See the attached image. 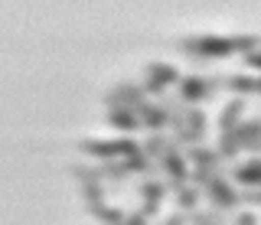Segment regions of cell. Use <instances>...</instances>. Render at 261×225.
Wrapping results in <instances>:
<instances>
[{"instance_id":"15","label":"cell","mask_w":261,"mask_h":225,"mask_svg":"<svg viewBox=\"0 0 261 225\" xmlns=\"http://www.w3.org/2000/svg\"><path fill=\"white\" fill-rule=\"evenodd\" d=\"M186 160H190L193 166H202V170H219V163H222V157H219V150L216 147H190V150H183Z\"/></svg>"},{"instance_id":"17","label":"cell","mask_w":261,"mask_h":225,"mask_svg":"<svg viewBox=\"0 0 261 225\" xmlns=\"http://www.w3.org/2000/svg\"><path fill=\"white\" fill-rule=\"evenodd\" d=\"M219 85L228 88L232 95H239V98H245V95H255V85H258V78H251V75H242V72H235V75H222L219 78Z\"/></svg>"},{"instance_id":"19","label":"cell","mask_w":261,"mask_h":225,"mask_svg":"<svg viewBox=\"0 0 261 225\" xmlns=\"http://www.w3.org/2000/svg\"><path fill=\"white\" fill-rule=\"evenodd\" d=\"M170 144H173V140H170L163 131H160V134H147V140H144V154L153 160V166H157V160L170 150Z\"/></svg>"},{"instance_id":"10","label":"cell","mask_w":261,"mask_h":225,"mask_svg":"<svg viewBox=\"0 0 261 225\" xmlns=\"http://www.w3.org/2000/svg\"><path fill=\"white\" fill-rule=\"evenodd\" d=\"M137 118H141V124L150 134H160L163 127H170V111H167L163 101H144L141 108H137Z\"/></svg>"},{"instance_id":"9","label":"cell","mask_w":261,"mask_h":225,"mask_svg":"<svg viewBox=\"0 0 261 225\" xmlns=\"http://www.w3.org/2000/svg\"><path fill=\"white\" fill-rule=\"evenodd\" d=\"M232 183H239L242 189H261V154L235 160L232 163Z\"/></svg>"},{"instance_id":"11","label":"cell","mask_w":261,"mask_h":225,"mask_svg":"<svg viewBox=\"0 0 261 225\" xmlns=\"http://www.w3.org/2000/svg\"><path fill=\"white\" fill-rule=\"evenodd\" d=\"M105 118H108V124L121 134V137H134V134L144 127L141 118H137V111H130V108H108Z\"/></svg>"},{"instance_id":"8","label":"cell","mask_w":261,"mask_h":225,"mask_svg":"<svg viewBox=\"0 0 261 225\" xmlns=\"http://www.w3.org/2000/svg\"><path fill=\"white\" fill-rule=\"evenodd\" d=\"M144 95L147 92L141 88V82H130V78H124V82H118L108 95H105V111H108V108H130V111H137L147 101Z\"/></svg>"},{"instance_id":"7","label":"cell","mask_w":261,"mask_h":225,"mask_svg":"<svg viewBox=\"0 0 261 225\" xmlns=\"http://www.w3.org/2000/svg\"><path fill=\"white\" fill-rule=\"evenodd\" d=\"M179 78H183V75H179V69L170 66V62H147L141 88H144L147 95H163L167 88L179 85Z\"/></svg>"},{"instance_id":"16","label":"cell","mask_w":261,"mask_h":225,"mask_svg":"<svg viewBox=\"0 0 261 225\" xmlns=\"http://www.w3.org/2000/svg\"><path fill=\"white\" fill-rule=\"evenodd\" d=\"M88 209V215H92L95 222H101V225H121L124 222V209L121 206H108V203H92V206H85Z\"/></svg>"},{"instance_id":"18","label":"cell","mask_w":261,"mask_h":225,"mask_svg":"<svg viewBox=\"0 0 261 225\" xmlns=\"http://www.w3.org/2000/svg\"><path fill=\"white\" fill-rule=\"evenodd\" d=\"M98 173H101V180H108V183H114V186H124L127 183V170H124V163L121 160H105V163H98Z\"/></svg>"},{"instance_id":"24","label":"cell","mask_w":261,"mask_h":225,"mask_svg":"<svg viewBox=\"0 0 261 225\" xmlns=\"http://www.w3.org/2000/svg\"><path fill=\"white\" fill-rule=\"evenodd\" d=\"M232 225H261V219L251 212V209H239V212H235V219H232Z\"/></svg>"},{"instance_id":"22","label":"cell","mask_w":261,"mask_h":225,"mask_svg":"<svg viewBox=\"0 0 261 225\" xmlns=\"http://www.w3.org/2000/svg\"><path fill=\"white\" fill-rule=\"evenodd\" d=\"M79 189H82V199H85V206L105 203V183H79Z\"/></svg>"},{"instance_id":"30","label":"cell","mask_w":261,"mask_h":225,"mask_svg":"<svg viewBox=\"0 0 261 225\" xmlns=\"http://www.w3.org/2000/svg\"><path fill=\"white\" fill-rule=\"evenodd\" d=\"M258 154H261V144H258Z\"/></svg>"},{"instance_id":"12","label":"cell","mask_w":261,"mask_h":225,"mask_svg":"<svg viewBox=\"0 0 261 225\" xmlns=\"http://www.w3.org/2000/svg\"><path fill=\"white\" fill-rule=\"evenodd\" d=\"M232 134H235V140H239L242 150H255V154H258V144H261V115L251 118V121H242Z\"/></svg>"},{"instance_id":"13","label":"cell","mask_w":261,"mask_h":225,"mask_svg":"<svg viewBox=\"0 0 261 225\" xmlns=\"http://www.w3.org/2000/svg\"><path fill=\"white\" fill-rule=\"evenodd\" d=\"M242 115H245V98L235 95L232 101H225V108L219 111V134H228L242 124Z\"/></svg>"},{"instance_id":"6","label":"cell","mask_w":261,"mask_h":225,"mask_svg":"<svg viewBox=\"0 0 261 225\" xmlns=\"http://www.w3.org/2000/svg\"><path fill=\"white\" fill-rule=\"evenodd\" d=\"M202 192H206V199L212 203L216 212H239L242 209V192H235V186L219 170L209 176V183L202 186Z\"/></svg>"},{"instance_id":"4","label":"cell","mask_w":261,"mask_h":225,"mask_svg":"<svg viewBox=\"0 0 261 225\" xmlns=\"http://www.w3.org/2000/svg\"><path fill=\"white\" fill-rule=\"evenodd\" d=\"M157 170L167 176V189L170 192H179L183 186H190V160H186V154H183V147H176V144H170V150L163 154L160 160H157Z\"/></svg>"},{"instance_id":"27","label":"cell","mask_w":261,"mask_h":225,"mask_svg":"<svg viewBox=\"0 0 261 225\" xmlns=\"http://www.w3.org/2000/svg\"><path fill=\"white\" fill-rule=\"evenodd\" d=\"M121 225H147V215L134 209V212H127V215H124V222H121Z\"/></svg>"},{"instance_id":"2","label":"cell","mask_w":261,"mask_h":225,"mask_svg":"<svg viewBox=\"0 0 261 225\" xmlns=\"http://www.w3.org/2000/svg\"><path fill=\"white\" fill-rule=\"evenodd\" d=\"M179 52L193 62H219V59H228L235 55V39L232 36H216V33H206V36H183L179 39Z\"/></svg>"},{"instance_id":"25","label":"cell","mask_w":261,"mask_h":225,"mask_svg":"<svg viewBox=\"0 0 261 225\" xmlns=\"http://www.w3.org/2000/svg\"><path fill=\"white\" fill-rule=\"evenodd\" d=\"M160 225H190V212H179V209H176V212H173V215H167V219H163Z\"/></svg>"},{"instance_id":"3","label":"cell","mask_w":261,"mask_h":225,"mask_svg":"<svg viewBox=\"0 0 261 225\" xmlns=\"http://www.w3.org/2000/svg\"><path fill=\"white\" fill-rule=\"evenodd\" d=\"M79 150L85 157H95V160H124V157H137L144 154V144H137L134 137H114V140H98V137H85L79 140Z\"/></svg>"},{"instance_id":"23","label":"cell","mask_w":261,"mask_h":225,"mask_svg":"<svg viewBox=\"0 0 261 225\" xmlns=\"http://www.w3.org/2000/svg\"><path fill=\"white\" fill-rule=\"evenodd\" d=\"M216 173V170H202V166H193V173H190V186H196V189H202L209 183V176Z\"/></svg>"},{"instance_id":"14","label":"cell","mask_w":261,"mask_h":225,"mask_svg":"<svg viewBox=\"0 0 261 225\" xmlns=\"http://www.w3.org/2000/svg\"><path fill=\"white\" fill-rule=\"evenodd\" d=\"M167 183L163 180H157V176H144L141 183H137V196L144 199V203H157V206H163V199H167Z\"/></svg>"},{"instance_id":"29","label":"cell","mask_w":261,"mask_h":225,"mask_svg":"<svg viewBox=\"0 0 261 225\" xmlns=\"http://www.w3.org/2000/svg\"><path fill=\"white\" fill-rule=\"evenodd\" d=\"M255 95H261V75H258V85H255Z\"/></svg>"},{"instance_id":"21","label":"cell","mask_w":261,"mask_h":225,"mask_svg":"<svg viewBox=\"0 0 261 225\" xmlns=\"http://www.w3.org/2000/svg\"><path fill=\"white\" fill-rule=\"evenodd\" d=\"M121 163H124V170H127V173H150V170H153V160L147 157V154H137V157H124Z\"/></svg>"},{"instance_id":"20","label":"cell","mask_w":261,"mask_h":225,"mask_svg":"<svg viewBox=\"0 0 261 225\" xmlns=\"http://www.w3.org/2000/svg\"><path fill=\"white\" fill-rule=\"evenodd\" d=\"M173 196H176L179 212H196V206H199V189L196 186H183L179 192H173Z\"/></svg>"},{"instance_id":"31","label":"cell","mask_w":261,"mask_h":225,"mask_svg":"<svg viewBox=\"0 0 261 225\" xmlns=\"http://www.w3.org/2000/svg\"><path fill=\"white\" fill-rule=\"evenodd\" d=\"M219 225H225V222H219Z\"/></svg>"},{"instance_id":"1","label":"cell","mask_w":261,"mask_h":225,"mask_svg":"<svg viewBox=\"0 0 261 225\" xmlns=\"http://www.w3.org/2000/svg\"><path fill=\"white\" fill-rule=\"evenodd\" d=\"M170 111V140L176 144V147H199L202 140H206V131H209V118L202 108H193V104H179L176 98H163Z\"/></svg>"},{"instance_id":"26","label":"cell","mask_w":261,"mask_h":225,"mask_svg":"<svg viewBox=\"0 0 261 225\" xmlns=\"http://www.w3.org/2000/svg\"><path fill=\"white\" fill-rule=\"evenodd\" d=\"M242 62H245V66H248V69H258V72H261V46H258L255 52L242 55Z\"/></svg>"},{"instance_id":"5","label":"cell","mask_w":261,"mask_h":225,"mask_svg":"<svg viewBox=\"0 0 261 225\" xmlns=\"http://www.w3.org/2000/svg\"><path fill=\"white\" fill-rule=\"evenodd\" d=\"M219 78H212V75H183L179 78V85H176V101L179 104H193V108H199L202 101H209L212 95L219 92Z\"/></svg>"},{"instance_id":"28","label":"cell","mask_w":261,"mask_h":225,"mask_svg":"<svg viewBox=\"0 0 261 225\" xmlns=\"http://www.w3.org/2000/svg\"><path fill=\"white\" fill-rule=\"evenodd\" d=\"M137 212H144L147 219H153V215H160V206H157V203H144L141 209H137Z\"/></svg>"}]
</instances>
